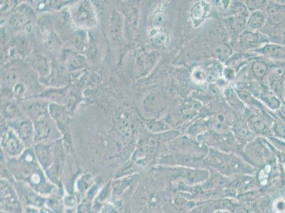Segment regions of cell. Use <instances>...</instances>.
I'll use <instances>...</instances> for the list:
<instances>
[{
    "label": "cell",
    "instance_id": "obj_1",
    "mask_svg": "<svg viewBox=\"0 0 285 213\" xmlns=\"http://www.w3.org/2000/svg\"><path fill=\"white\" fill-rule=\"evenodd\" d=\"M205 164L206 169L228 178L237 175H254L257 171L239 155L214 149L209 150Z\"/></svg>",
    "mask_w": 285,
    "mask_h": 213
},
{
    "label": "cell",
    "instance_id": "obj_2",
    "mask_svg": "<svg viewBox=\"0 0 285 213\" xmlns=\"http://www.w3.org/2000/svg\"><path fill=\"white\" fill-rule=\"evenodd\" d=\"M169 152L182 153L189 156L205 158L208 154L209 150L207 146L200 143L189 137H177L166 144Z\"/></svg>",
    "mask_w": 285,
    "mask_h": 213
},
{
    "label": "cell",
    "instance_id": "obj_3",
    "mask_svg": "<svg viewBox=\"0 0 285 213\" xmlns=\"http://www.w3.org/2000/svg\"><path fill=\"white\" fill-rule=\"evenodd\" d=\"M158 166L167 167L191 168V169H206L205 158L169 152L160 157Z\"/></svg>",
    "mask_w": 285,
    "mask_h": 213
},
{
    "label": "cell",
    "instance_id": "obj_4",
    "mask_svg": "<svg viewBox=\"0 0 285 213\" xmlns=\"http://www.w3.org/2000/svg\"><path fill=\"white\" fill-rule=\"evenodd\" d=\"M1 208L5 213H23L20 201L8 180H1Z\"/></svg>",
    "mask_w": 285,
    "mask_h": 213
},
{
    "label": "cell",
    "instance_id": "obj_5",
    "mask_svg": "<svg viewBox=\"0 0 285 213\" xmlns=\"http://www.w3.org/2000/svg\"><path fill=\"white\" fill-rule=\"evenodd\" d=\"M2 148L11 158L20 156L24 151V143L12 129H9L2 137Z\"/></svg>",
    "mask_w": 285,
    "mask_h": 213
},
{
    "label": "cell",
    "instance_id": "obj_6",
    "mask_svg": "<svg viewBox=\"0 0 285 213\" xmlns=\"http://www.w3.org/2000/svg\"><path fill=\"white\" fill-rule=\"evenodd\" d=\"M73 20L82 26H93L95 23V14L88 2H82L73 8Z\"/></svg>",
    "mask_w": 285,
    "mask_h": 213
},
{
    "label": "cell",
    "instance_id": "obj_7",
    "mask_svg": "<svg viewBox=\"0 0 285 213\" xmlns=\"http://www.w3.org/2000/svg\"><path fill=\"white\" fill-rule=\"evenodd\" d=\"M268 39L264 34L245 31L241 34L239 44L243 50L259 49L268 43Z\"/></svg>",
    "mask_w": 285,
    "mask_h": 213
},
{
    "label": "cell",
    "instance_id": "obj_8",
    "mask_svg": "<svg viewBox=\"0 0 285 213\" xmlns=\"http://www.w3.org/2000/svg\"><path fill=\"white\" fill-rule=\"evenodd\" d=\"M285 73L281 68H276L269 76V87L277 97L283 96L285 86Z\"/></svg>",
    "mask_w": 285,
    "mask_h": 213
},
{
    "label": "cell",
    "instance_id": "obj_9",
    "mask_svg": "<svg viewBox=\"0 0 285 213\" xmlns=\"http://www.w3.org/2000/svg\"><path fill=\"white\" fill-rule=\"evenodd\" d=\"M234 137L241 147H245V146L251 143L254 140L255 135L250 130L248 125L243 122H239L234 128Z\"/></svg>",
    "mask_w": 285,
    "mask_h": 213
},
{
    "label": "cell",
    "instance_id": "obj_10",
    "mask_svg": "<svg viewBox=\"0 0 285 213\" xmlns=\"http://www.w3.org/2000/svg\"><path fill=\"white\" fill-rule=\"evenodd\" d=\"M258 53L262 54L269 59L285 61V46L277 44H266L262 48L256 50Z\"/></svg>",
    "mask_w": 285,
    "mask_h": 213
},
{
    "label": "cell",
    "instance_id": "obj_11",
    "mask_svg": "<svg viewBox=\"0 0 285 213\" xmlns=\"http://www.w3.org/2000/svg\"><path fill=\"white\" fill-rule=\"evenodd\" d=\"M266 21V15L262 11L256 10L252 12L247 21V26L250 32H256L264 26Z\"/></svg>",
    "mask_w": 285,
    "mask_h": 213
},
{
    "label": "cell",
    "instance_id": "obj_12",
    "mask_svg": "<svg viewBox=\"0 0 285 213\" xmlns=\"http://www.w3.org/2000/svg\"><path fill=\"white\" fill-rule=\"evenodd\" d=\"M43 118L39 119L38 122H36L35 141H37V142L46 140L50 136V127L49 124L46 121L43 120Z\"/></svg>",
    "mask_w": 285,
    "mask_h": 213
},
{
    "label": "cell",
    "instance_id": "obj_13",
    "mask_svg": "<svg viewBox=\"0 0 285 213\" xmlns=\"http://www.w3.org/2000/svg\"><path fill=\"white\" fill-rule=\"evenodd\" d=\"M209 10V5L207 3H196L191 10V17L194 23H200L203 21Z\"/></svg>",
    "mask_w": 285,
    "mask_h": 213
},
{
    "label": "cell",
    "instance_id": "obj_14",
    "mask_svg": "<svg viewBox=\"0 0 285 213\" xmlns=\"http://www.w3.org/2000/svg\"><path fill=\"white\" fill-rule=\"evenodd\" d=\"M136 176H128L124 179L116 180L111 184L113 196L118 197L122 195L126 189L129 187L131 184L134 181Z\"/></svg>",
    "mask_w": 285,
    "mask_h": 213
},
{
    "label": "cell",
    "instance_id": "obj_15",
    "mask_svg": "<svg viewBox=\"0 0 285 213\" xmlns=\"http://www.w3.org/2000/svg\"><path fill=\"white\" fill-rule=\"evenodd\" d=\"M17 130V132L16 133L17 134L18 136L20 137L23 143L24 144L30 143L32 139V135H33V129H32V126L30 122L28 121L21 122L18 126Z\"/></svg>",
    "mask_w": 285,
    "mask_h": 213
},
{
    "label": "cell",
    "instance_id": "obj_16",
    "mask_svg": "<svg viewBox=\"0 0 285 213\" xmlns=\"http://www.w3.org/2000/svg\"><path fill=\"white\" fill-rule=\"evenodd\" d=\"M248 125L255 135H263L267 130L266 124L261 117L257 115H252L249 118Z\"/></svg>",
    "mask_w": 285,
    "mask_h": 213
},
{
    "label": "cell",
    "instance_id": "obj_17",
    "mask_svg": "<svg viewBox=\"0 0 285 213\" xmlns=\"http://www.w3.org/2000/svg\"><path fill=\"white\" fill-rule=\"evenodd\" d=\"M261 98L265 105L268 106L270 110H277L281 108V102L279 97L272 92H263L261 94Z\"/></svg>",
    "mask_w": 285,
    "mask_h": 213
},
{
    "label": "cell",
    "instance_id": "obj_18",
    "mask_svg": "<svg viewBox=\"0 0 285 213\" xmlns=\"http://www.w3.org/2000/svg\"><path fill=\"white\" fill-rule=\"evenodd\" d=\"M225 97L227 101L231 107H232L234 110L238 112H242L244 108V104L243 103L242 100L240 99L239 95L232 88H229L225 91Z\"/></svg>",
    "mask_w": 285,
    "mask_h": 213
},
{
    "label": "cell",
    "instance_id": "obj_19",
    "mask_svg": "<svg viewBox=\"0 0 285 213\" xmlns=\"http://www.w3.org/2000/svg\"><path fill=\"white\" fill-rule=\"evenodd\" d=\"M268 12L273 22L279 23L285 21V7L272 5L269 7Z\"/></svg>",
    "mask_w": 285,
    "mask_h": 213
},
{
    "label": "cell",
    "instance_id": "obj_20",
    "mask_svg": "<svg viewBox=\"0 0 285 213\" xmlns=\"http://www.w3.org/2000/svg\"><path fill=\"white\" fill-rule=\"evenodd\" d=\"M232 50L229 45L225 43H221L218 45L214 48V55L216 56V59L221 61H226L229 57L232 55Z\"/></svg>",
    "mask_w": 285,
    "mask_h": 213
},
{
    "label": "cell",
    "instance_id": "obj_21",
    "mask_svg": "<svg viewBox=\"0 0 285 213\" xmlns=\"http://www.w3.org/2000/svg\"><path fill=\"white\" fill-rule=\"evenodd\" d=\"M268 65L261 61H256L252 65V71L254 76L261 79L268 73Z\"/></svg>",
    "mask_w": 285,
    "mask_h": 213
},
{
    "label": "cell",
    "instance_id": "obj_22",
    "mask_svg": "<svg viewBox=\"0 0 285 213\" xmlns=\"http://www.w3.org/2000/svg\"><path fill=\"white\" fill-rule=\"evenodd\" d=\"M166 21V16L165 10L163 7L159 6L157 8L153 13L152 16V23L153 26L156 27V29L160 28V26H163Z\"/></svg>",
    "mask_w": 285,
    "mask_h": 213
},
{
    "label": "cell",
    "instance_id": "obj_23",
    "mask_svg": "<svg viewBox=\"0 0 285 213\" xmlns=\"http://www.w3.org/2000/svg\"><path fill=\"white\" fill-rule=\"evenodd\" d=\"M153 43L158 46H165L168 43L169 37L164 32H155L152 35Z\"/></svg>",
    "mask_w": 285,
    "mask_h": 213
},
{
    "label": "cell",
    "instance_id": "obj_24",
    "mask_svg": "<svg viewBox=\"0 0 285 213\" xmlns=\"http://www.w3.org/2000/svg\"><path fill=\"white\" fill-rule=\"evenodd\" d=\"M92 179H93V176L90 174L84 175L81 177L77 183V190L80 193L86 192L91 184Z\"/></svg>",
    "mask_w": 285,
    "mask_h": 213
},
{
    "label": "cell",
    "instance_id": "obj_25",
    "mask_svg": "<svg viewBox=\"0 0 285 213\" xmlns=\"http://www.w3.org/2000/svg\"><path fill=\"white\" fill-rule=\"evenodd\" d=\"M148 129L152 133H162L169 129L167 124L162 122H155L148 125Z\"/></svg>",
    "mask_w": 285,
    "mask_h": 213
},
{
    "label": "cell",
    "instance_id": "obj_26",
    "mask_svg": "<svg viewBox=\"0 0 285 213\" xmlns=\"http://www.w3.org/2000/svg\"><path fill=\"white\" fill-rule=\"evenodd\" d=\"M192 79L194 82L203 84L207 81V72L202 68H196L192 73Z\"/></svg>",
    "mask_w": 285,
    "mask_h": 213
},
{
    "label": "cell",
    "instance_id": "obj_27",
    "mask_svg": "<svg viewBox=\"0 0 285 213\" xmlns=\"http://www.w3.org/2000/svg\"><path fill=\"white\" fill-rule=\"evenodd\" d=\"M33 66L35 67L36 69L40 71L46 72L47 68L46 59H43L42 56H35L33 59Z\"/></svg>",
    "mask_w": 285,
    "mask_h": 213
},
{
    "label": "cell",
    "instance_id": "obj_28",
    "mask_svg": "<svg viewBox=\"0 0 285 213\" xmlns=\"http://www.w3.org/2000/svg\"><path fill=\"white\" fill-rule=\"evenodd\" d=\"M45 43L47 45V46L49 47L51 49H54L55 47L59 46V39L56 36L54 35L51 32L46 34L44 37Z\"/></svg>",
    "mask_w": 285,
    "mask_h": 213
},
{
    "label": "cell",
    "instance_id": "obj_29",
    "mask_svg": "<svg viewBox=\"0 0 285 213\" xmlns=\"http://www.w3.org/2000/svg\"><path fill=\"white\" fill-rule=\"evenodd\" d=\"M274 131L276 135H278V136H284L285 135V125L282 123H277L274 125L273 127Z\"/></svg>",
    "mask_w": 285,
    "mask_h": 213
},
{
    "label": "cell",
    "instance_id": "obj_30",
    "mask_svg": "<svg viewBox=\"0 0 285 213\" xmlns=\"http://www.w3.org/2000/svg\"><path fill=\"white\" fill-rule=\"evenodd\" d=\"M77 199L74 196H68L64 199L65 205L68 207H72L76 205Z\"/></svg>",
    "mask_w": 285,
    "mask_h": 213
},
{
    "label": "cell",
    "instance_id": "obj_31",
    "mask_svg": "<svg viewBox=\"0 0 285 213\" xmlns=\"http://www.w3.org/2000/svg\"><path fill=\"white\" fill-rule=\"evenodd\" d=\"M223 75L227 80L233 81L235 78V72L232 68H227L223 70Z\"/></svg>",
    "mask_w": 285,
    "mask_h": 213
},
{
    "label": "cell",
    "instance_id": "obj_32",
    "mask_svg": "<svg viewBox=\"0 0 285 213\" xmlns=\"http://www.w3.org/2000/svg\"><path fill=\"white\" fill-rule=\"evenodd\" d=\"M26 213H40L39 210H38V207L33 206H27L25 209Z\"/></svg>",
    "mask_w": 285,
    "mask_h": 213
},
{
    "label": "cell",
    "instance_id": "obj_33",
    "mask_svg": "<svg viewBox=\"0 0 285 213\" xmlns=\"http://www.w3.org/2000/svg\"><path fill=\"white\" fill-rule=\"evenodd\" d=\"M112 206H106L105 208L103 209L101 213H118L116 210L113 208Z\"/></svg>",
    "mask_w": 285,
    "mask_h": 213
},
{
    "label": "cell",
    "instance_id": "obj_34",
    "mask_svg": "<svg viewBox=\"0 0 285 213\" xmlns=\"http://www.w3.org/2000/svg\"><path fill=\"white\" fill-rule=\"evenodd\" d=\"M280 39L283 46H285V28L282 31V32H281Z\"/></svg>",
    "mask_w": 285,
    "mask_h": 213
},
{
    "label": "cell",
    "instance_id": "obj_35",
    "mask_svg": "<svg viewBox=\"0 0 285 213\" xmlns=\"http://www.w3.org/2000/svg\"><path fill=\"white\" fill-rule=\"evenodd\" d=\"M214 213H233L228 210H216Z\"/></svg>",
    "mask_w": 285,
    "mask_h": 213
},
{
    "label": "cell",
    "instance_id": "obj_36",
    "mask_svg": "<svg viewBox=\"0 0 285 213\" xmlns=\"http://www.w3.org/2000/svg\"><path fill=\"white\" fill-rule=\"evenodd\" d=\"M41 213H52L49 212L48 210L41 211Z\"/></svg>",
    "mask_w": 285,
    "mask_h": 213
},
{
    "label": "cell",
    "instance_id": "obj_37",
    "mask_svg": "<svg viewBox=\"0 0 285 213\" xmlns=\"http://www.w3.org/2000/svg\"><path fill=\"white\" fill-rule=\"evenodd\" d=\"M283 97H284V100H285V86H284V93H283Z\"/></svg>",
    "mask_w": 285,
    "mask_h": 213
},
{
    "label": "cell",
    "instance_id": "obj_38",
    "mask_svg": "<svg viewBox=\"0 0 285 213\" xmlns=\"http://www.w3.org/2000/svg\"><path fill=\"white\" fill-rule=\"evenodd\" d=\"M188 213H194V212H193V211L192 210L190 211V212H189Z\"/></svg>",
    "mask_w": 285,
    "mask_h": 213
}]
</instances>
